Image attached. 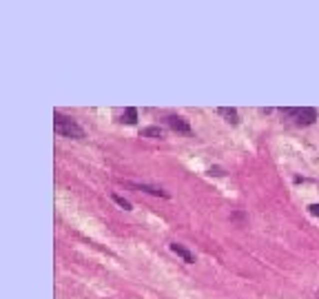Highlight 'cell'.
Returning a JSON list of instances; mask_svg holds the SVG:
<instances>
[{
	"instance_id": "8",
	"label": "cell",
	"mask_w": 319,
	"mask_h": 299,
	"mask_svg": "<svg viewBox=\"0 0 319 299\" xmlns=\"http://www.w3.org/2000/svg\"><path fill=\"white\" fill-rule=\"evenodd\" d=\"M133 186H138V188L146 190V193H151V195H160V198H166V193H164L162 188H156V186H146V184H133Z\"/></svg>"
},
{
	"instance_id": "9",
	"label": "cell",
	"mask_w": 319,
	"mask_h": 299,
	"mask_svg": "<svg viewBox=\"0 0 319 299\" xmlns=\"http://www.w3.org/2000/svg\"><path fill=\"white\" fill-rule=\"evenodd\" d=\"M111 198H113V202H116V204H120V206H122V208H124V210H131V202H128V200L120 198V195H118V193H113Z\"/></svg>"
},
{
	"instance_id": "6",
	"label": "cell",
	"mask_w": 319,
	"mask_h": 299,
	"mask_svg": "<svg viewBox=\"0 0 319 299\" xmlns=\"http://www.w3.org/2000/svg\"><path fill=\"white\" fill-rule=\"evenodd\" d=\"M136 120H138V111L133 109V106L122 111V122H124V124H136Z\"/></svg>"
},
{
	"instance_id": "5",
	"label": "cell",
	"mask_w": 319,
	"mask_h": 299,
	"mask_svg": "<svg viewBox=\"0 0 319 299\" xmlns=\"http://www.w3.org/2000/svg\"><path fill=\"white\" fill-rule=\"evenodd\" d=\"M218 116L226 118V122H230V124H238V122H240L238 109H228V106H220V109H218Z\"/></svg>"
},
{
	"instance_id": "1",
	"label": "cell",
	"mask_w": 319,
	"mask_h": 299,
	"mask_svg": "<svg viewBox=\"0 0 319 299\" xmlns=\"http://www.w3.org/2000/svg\"><path fill=\"white\" fill-rule=\"evenodd\" d=\"M54 131L60 138H84V128L74 118H66L60 111H54Z\"/></svg>"
},
{
	"instance_id": "4",
	"label": "cell",
	"mask_w": 319,
	"mask_h": 299,
	"mask_svg": "<svg viewBox=\"0 0 319 299\" xmlns=\"http://www.w3.org/2000/svg\"><path fill=\"white\" fill-rule=\"evenodd\" d=\"M171 250L176 252V255L182 257V260L186 262V264H193V262H195V255H193V252L188 250V248H184L182 244H178V242H173V244H171Z\"/></svg>"
},
{
	"instance_id": "3",
	"label": "cell",
	"mask_w": 319,
	"mask_h": 299,
	"mask_svg": "<svg viewBox=\"0 0 319 299\" xmlns=\"http://www.w3.org/2000/svg\"><path fill=\"white\" fill-rule=\"evenodd\" d=\"M164 120H166V124L171 126L173 131H178V133H191V124H188L182 116H166Z\"/></svg>"
},
{
	"instance_id": "11",
	"label": "cell",
	"mask_w": 319,
	"mask_h": 299,
	"mask_svg": "<svg viewBox=\"0 0 319 299\" xmlns=\"http://www.w3.org/2000/svg\"><path fill=\"white\" fill-rule=\"evenodd\" d=\"M317 299H319V290H317Z\"/></svg>"
},
{
	"instance_id": "10",
	"label": "cell",
	"mask_w": 319,
	"mask_h": 299,
	"mask_svg": "<svg viewBox=\"0 0 319 299\" xmlns=\"http://www.w3.org/2000/svg\"><path fill=\"white\" fill-rule=\"evenodd\" d=\"M308 210H310L312 215H317V218H319V204H310V206H308Z\"/></svg>"
},
{
	"instance_id": "7",
	"label": "cell",
	"mask_w": 319,
	"mask_h": 299,
	"mask_svg": "<svg viewBox=\"0 0 319 299\" xmlns=\"http://www.w3.org/2000/svg\"><path fill=\"white\" fill-rule=\"evenodd\" d=\"M142 136L144 138H162V128L160 126H148V128H142Z\"/></svg>"
},
{
	"instance_id": "2",
	"label": "cell",
	"mask_w": 319,
	"mask_h": 299,
	"mask_svg": "<svg viewBox=\"0 0 319 299\" xmlns=\"http://www.w3.org/2000/svg\"><path fill=\"white\" fill-rule=\"evenodd\" d=\"M282 113L300 126H308L317 120V109H312V106H302V109H290L288 106V109H282Z\"/></svg>"
}]
</instances>
